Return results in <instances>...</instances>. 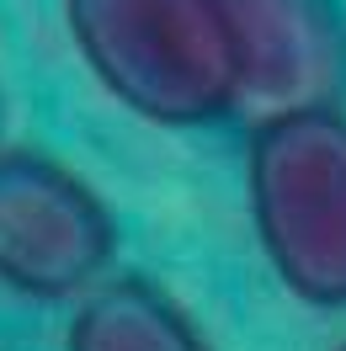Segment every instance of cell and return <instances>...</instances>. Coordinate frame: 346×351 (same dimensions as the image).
Segmentation results:
<instances>
[{
	"label": "cell",
	"instance_id": "cell-1",
	"mask_svg": "<svg viewBox=\"0 0 346 351\" xmlns=\"http://www.w3.org/2000/svg\"><path fill=\"white\" fill-rule=\"evenodd\" d=\"M65 27L96 86L154 128L240 117V59L218 0H65Z\"/></svg>",
	"mask_w": 346,
	"mask_h": 351
},
{
	"label": "cell",
	"instance_id": "cell-2",
	"mask_svg": "<svg viewBox=\"0 0 346 351\" xmlns=\"http://www.w3.org/2000/svg\"><path fill=\"white\" fill-rule=\"evenodd\" d=\"M245 208L277 282L309 308H346V112L299 107L251 123Z\"/></svg>",
	"mask_w": 346,
	"mask_h": 351
},
{
	"label": "cell",
	"instance_id": "cell-3",
	"mask_svg": "<svg viewBox=\"0 0 346 351\" xmlns=\"http://www.w3.org/2000/svg\"><path fill=\"white\" fill-rule=\"evenodd\" d=\"M117 213L43 149H0V287L32 304L86 298L117 266Z\"/></svg>",
	"mask_w": 346,
	"mask_h": 351
},
{
	"label": "cell",
	"instance_id": "cell-4",
	"mask_svg": "<svg viewBox=\"0 0 346 351\" xmlns=\"http://www.w3.org/2000/svg\"><path fill=\"white\" fill-rule=\"evenodd\" d=\"M240 59V117L330 107L346 96L341 0H218Z\"/></svg>",
	"mask_w": 346,
	"mask_h": 351
},
{
	"label": "cell",
	"instance_id": "cell-5",
	"mask_svg": "<svg viewBox=\"0 0 346 351\" xmlns=\"http://www.w3.org/2000/svg\"><path fill=\"white\" fill-rule=\"evenodd\" d=\"M65 351H214L197 319L150 277H102L65 330Z\"/></svg>",
	"mask_w": 346,
	"mask_h": 351
},
{
	"label": "cell",
	"instance_id": "cell-6",
	"mask_svg": "<svg viewBox=\"0 0 346 351\" xmlns=\"http://www.w3.org/2000/svg\"><path fill=\"white\" fill-rule=\"evenodd\" d=\"M336 351H346V341H341V346H336Z\"/></svg>",
	"mask_w": 346,
	"mask_h": 351
}]
</instances>
